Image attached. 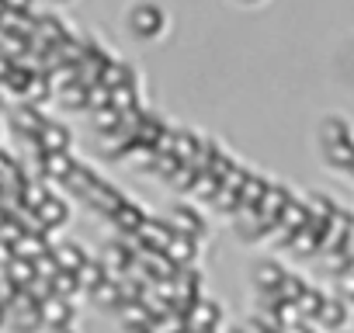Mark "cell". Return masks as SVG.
Wrapping results in <instances>:
<instances>
[{
  "label": "cell",
  "mask_w": 354,
  "mask_h": 333,
  "mask_svg": "<svg viewBox=\"0 0 354 333\" xmlns=\"http://www.w3.org/2000/svg\"><path fill=\"white\" fill-rule=\"evenodd\" d=\"M42 312H46L49 326H70L73 323V305L70 302H49V305H42Z\"/></svg>",
  "instance_id": "cell-4"
},
{
  "label": "cell",
  "mask_w": 354,
  "mask_h": 333,
  "mask_svg": "<svg viewBox=\"0 0 354 333\" xmlns=\"http://www.w3.org/2000/svg\"><path fill=\"white\" fill-rule=\"evenodd\" d=\"M254 274H257V285H261V288H278V285L285 281V271L274 267V264H261Z\"/></svg>",
  "instance_id": "cell-6"
},
{
  "label": "cell",
  "mask_w": 354,
  "mask_h": 333,
  "mask_svg": "<svg viewBox=\"0 0 354 333\" xmlns=\"http://www.w3.org/2000/svg\"><path fill=\"white\" fill-rule=\"evenodd\" d=\"M122 333H149V326H125Z\"/></svg>",
  "instance_id": "cell-11"
},
{
  "label": "cell",
  "mask_w": 354,
  "mask_h": 333,
  "mask_svg": "<svg viewBox=\"0 0 354 333\" xmlns=\"http://www.w3.org/2000/svg\"><path fill=\"white\" fill-rule=\"evenodd\" d=\"M344 292H351V295H354V281H344Z\"/></svg>",
  "instance_id": "cell-14"
},
{
  "label": "cell",
  "mask_w": 354,
  "mask_h": 333,
  "mask_svg": "<svg viewBox=\"0 0 354 333\" xmlns=\"http://www.w3.org/2000/svg\"><path fill=\"white\" fill-rule=\"evenodd\" d=\"M42 216L53 219V226H59V222L66 219V209H63L59 202H46V205H42Z\"/></svg>",
  "instance_id": "cell-8"
},
{
  "label": "cell",
  "mask_w": 354,
  "mask_h": 333,
  "mask_svg": "<svg viewBox=\"0 0 354 333\" xmlns=\"http://www.w3.org/2000/svg\"><path fill=\"white\" fill-rule=\"evenodd\" d=\"M205 305H209V302H202V305H198V319H202V323H205V326H209V323H212V316H216V312H212V309H205Z\"/></svg>",
  "instance_id": "cell-10"
},
{
  "label": "cell",
  "mask_w": 354,
  "mask_h": 333,
  "mask_svg": "<svg viewBox=\"0 0 354 333\" xmlns=\"http://www.w3.org/2000/svg\"><path fill=\"white\" fill-rule=\"evenodd\" d=\"M4 323H8V309H4V305H0V326H4Z\"/></svg>",
  "instance_id": "cell-13"
},
{
  "label": "cell",
  "mask_w": 354,
  "mask_h": 333,
  "mask_svg": "<svg viewBox=\"0 0 354 333\" xmlns=\"http://www.w3.org/2000/svg\"><path fill=\"white\" fill-rule=\"evenodd\" d=\"M316 316H319V323H330V330H337V326H344L347 309H344V302H326V309H319Z\"/></svg>",
  "instance_id": "cell-7"
},
{
  "label": "cell",
  "mask_w": 354,
  "mask_h": 333,
  "mask_svg": "<svg viewBox=\"0 0 354 333\" xmlns=\"http://www.w3.org/2000/svg\"><path fill=\"white\" fill-rule=\"evenodd\" d=\"M247 4H254V0H247Z\"/></svg>",
  "instance_id": "cell-15"
},
{
  "label": "cell",
  "mask_w": 354,
  "mask_h": 333,
  "mask_svg": "<svg viewBox=\"0 0 354 333\" xmlns=\"http://www.w3.org/2000/svg\"><path fill=\"white\" fill-rule=\"evenodd\" d=\"M8 323H11L15 333H39V330L46 326V312H42V305H35V302H21V305H15V309L8 312Z\"/></svg>",
  "instance_id": "cell-2"
},
{
  "label": "cell",
  "mask_w": 354,
  "mask_h": 333,
  "mask_svg": "<svg viewBox=\"0 0 354 333\" xmlns=\"http://www.w3.org/2000/svg\"><path fill=\"white\" fill-rule=\"evenodd\" d=\"M129 25H132V35L139 39H156L163 32V11L153 8V4H139L132 15H129Z\"/></svg>",
  "instance_id": "cell-1"
},
{
  "label": "cell",
  "mask_w": 354,
  "mask_h": 333,
  "mask_svg": "<svg viewBox=\"0 0 354 333\" xmlns=\"http://www.w3.org/2000/svg\"><path fill=\"white\" fill-rule=\"evenodd\" d=\"M326 160L333 166H340V171H351V166H354V139H344V142L326 146Z\"/></svg>",
  "instance_id": "cell-3"
},
{
  "label": "cell",
  "mask_w": 354,
  "mask_h": 333,
  "mask_svg": "<svg viewBox=\"0 0 354 333\" xmlns=\"http://www.w3.org/2000/svg\"><path fill=\"white\" fill-rule=\"evenodd\" d=\"M177 219H181L177 226H181L185 233H198V229H202V219H198L195 212H192V216H188V212H177Z\"/></svg>",
  "instance_id": "cell-9"
},
{
  "label": "cell",
  "mask_w": 354,
  "mask_h": 333,
  "mask_svg": "<svg viewBox=\"0 0 354 333\" xmlns=\"http://www.w3.org/2000/svg\"><path fill=\"white\" fill-rule=\"evenodd\" d=\"M344 139H351V129H347V122H340V118H330V122H323V146H333V142H344Z\"/></svg>",
  "instance_id": "cell-5"
},
{
  "label": "cell",
  "mask_w": 354,
  "mask_h": 333,
  "mask_svg": "<svg viewBox=\"0 0 354 333\" xmlns=\"http://www.w3.org/2000/svg\"><path fill=\"white\" fill-rule=\"evenodd\" d=\"M351 174H354V166H351Z\"/></svg>",
  "instance_id": "cell-16"
},
{
  "label": "cell",
  "mask_w": 354,
  "mask_h": 333,
  "mask_svg": "<svg viewBox=\"0 0 354 333\" xmlns=\"http://www.w3.org/2000/svg\"><path fill=\"white\" fill-rule=\"evenodd\" d=\"M46 333H73V326H49Z\"/></svg>",
  "instance_id": "cell-12"
}]
</instances>
